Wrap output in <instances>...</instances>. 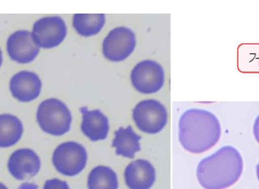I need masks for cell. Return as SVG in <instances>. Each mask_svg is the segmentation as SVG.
Here are the masks:
<instances>
[{"label": "cell", "mask_w": 259, "mask_h": 189, "mask_svg": "<svg viewBox=\"0 0 259 189\" xmlns=\"http://www.w3.org/2000/svg\"><path fill=\"white\" fill-rule=\"evenodd\" d=\"M133 119L141 131L156 134L167 124V109L156 100H145L135 107Z\"/></svg>", "instance_id": "5b68a950"}, {"label": "cell", "mask_w": 259, "mask_h": 189, "mask_svg": "<svg viewBox=\"0 0 259 189\" xmlns=\"http://www.w3.org/2000/svg\"><path fill=\"white\" fill-rule=\"evenodd\" d=\"M141 137L137 134L131 126L119 128L115 132L112 147L116 148V154L127 159H133L141 149Z\"/></svg>", "instance_id": "5bb4252c"}, {"label": "cell", "mask_w": 259, "mask_h": 189, "mask_svg": "<svg viewBox=\"0 0 259 189\" xmlns=\"http://www.w3.org/2000/svg\"><path fill=\"white\" fill-rule=\"evenodd\" d=\"M9 171L17 180L35 177L41 168V160L30 148H20L12 153L8 163Z\"/></svg>", "instance_id": "30bf717a"}, {"label": "cell", "mask_w": 259, "mask_h": 189, "mask_svg": "<svg viewBox=\"0 0 259 189\" xmlns=\"http://www.w3.org/2000/svg\"><path fill=\"white\" fill-rule=\"evenodd\" d=\"M2 62H3V57H2V52H1V49H0V66L2 65Z\"/></svg>", "instance_id": "7402d4cb"}, {"label": "cell", "mask_w": 259, "mask_h": 189, "mask_svg": "<svg viewBox=\"0 0 259 189\" xmlns=\"http://www.w3.org/2000/svg\"><path fill=\"white\" fill-rule=\"evenodd\" d=\"M24 126L19 119L11 114L0 115V147L16 145L23 136Z\"/></svg>", "instance_id": "9a60e30c"}, {"label": "cell", "mask_w": 259, "mask_h": 189, "mask_svg": "<svg viewBox=\"0 0 259 189\" xmlns=\"http://www.w3.org/2000/svg\"><path fill=\"white\" fill-rule=\"evenodd\" d=\"M125 181L130 189H150L155 181V168L148 160H135L125 168Z\"/></svg>", "instance_id": "7c38bea8"}, {"label": "cell", "mask_w": 259, "mask_h": 189, "mask_svg": "<svg viewBox=\"0 0 259 189\" xmlns=\"http://www.w3.org/2000/svg\"><path fill=\"white\" fill-rule=\"evenodd\" d=\"M88 161L86 148L75 141L62 143L53 154V164L63 176L74 177L83 170Z\"/></svg>", "instance_id": "277c9868"}, {"label": "cell", "mask_w": 259, "mask_h": 189, "mask_svg": "<svg viewBox=\"0 0 259 189\" xmlns=\"http://www.w3.org/2000/svg\"><path fill=\"white\" fill-rule=\"evenodd\" d=\"M88 187L89 189H117V174L109 167L98 166L89 175Z\"/></svg>", "instance_id": "e0dca14e"}, {"label": "cell", "mask_w": 259, "mask_h": 189, "mask_svg": "<svg viewBox=\"0 0 259 189\" xmlns=\"http://www.w3.org/2000/svg\"><path fill=\"white\" fill-rule=\"evenodd\" d=\"M164 79L163 67L152 60L138 63L131 72V82L135 89L145 94L157 93L163 87Z\"/></svg>", "instance_id": "8992f818"}, {"label": "cell", "mask_w": 259, "mask_h": 189, "mask_svg": "<svg viewBox=\"0 0 259 189\" xmlns=\"http://www.w3.org/2000/svg\"><path fill=\"white\" fill-rule=\"evenodd\" d=\"M82 114L81 131L92 141L103 140L108 137L109 131V119L100 109L89 110L80 109Z\"/></svg>", "instance_id": "4fadbf2b"}, {"label": "cell", "mask_w": 259, "mask_h": 189, "mask_svg": "<svg viewBox=\"0 0 259 189\" xmlns=\"http://www.w3.org/2000/svg\"><path fill=\"white\" fill-rule=\"evenodd\" d=\"M36 120L42 131L53 136H62L71 129L72 117L64 102L51 98L38 107Z\"/></svg>", "instance_id": "3957f363"}, {"label": "cell", "mask_w": 259, "mask_h": 189, "mask_svg": "<svg viewBox=\"0 0 259 189\" xmlns=\"http://www.w3.org/2000/svg\"><path fill=\"white\" fill-rule=\"evenodd\" d=\"M137 45L136 35L127 27H117L109 32L103 42V55L112 62H121L130 56Z\"/></svg>", "instance_id": "52a82bcc"}, {"label": "cell", "mask_w": 259, "mask_h": 189, "mask_svg": "<svg viewBox=\"0 0 259 189\" xmlns=\"http://www.w3.org/2000/svg\"><path fill=\"white\" fill-rule=\"evenodd\" d=\"M244 168L240 152L224 146L201 160L197 167V179L204 189H226L241 177Z\"/></svg>", "instance_id": "7a4b0ae2"}, {"label": "cell", "mask_w": 259, "mask_h": 189, "mask_svg": "<svg viewBox=\"0 0 259 189\" xmlns=\"http://www.w3.org/2000/svg\"><path fill=\"white\" fill-rule=\"evenodd\" d=\"M0 189H9L4 184H2V183H0Z\"/></svg>", "instance_id": "603a6c76"}, {"label": "cell", "mask_w": 259, "mask_h": 189, "mask_svg": "<svg viewBox=\"0 0 259 189\" xmlns=\"http://www.w3.org/2000/svg\"><path fill=\"white\" fill-rule=\"evenodd\" d=\"M222 127L212 112L202 109L184 111L179 121V141L184 149L201 154L213 147L221 139Z\"/></svg>", "instance_id": "6da1fadb"}, {"label": "cell", "mask_w": 259, "mask_h": 189, "mask_svg": "<svg viewBox=\"0 0 259 189\" xmlns=\"http://www.w3.org/2000/svg\"><path fill=\"white\" fill-rule=\"evenodd\" d=\"M73 27L78 34L88 37L101 32L105 25V15L96 14H76L72 22Z\"/></svg>", "instance_id": "2e32d148"}, {"label": "cell", "mask_w": 259, "mask_h": 189, "mask_svg": "<svg viewBox=\"0 0 259 189\" xmlns=\"http://www.w3.org/2000/svg\"><path fill=\"white\" fill-rule=\"evenodd\" d=\"M12 96L21 102H30L37 99L42 90V81L32 71H22L13 76L9 83Z\"/></svg>", "instance_id": "8fae6325"}, {"label": "cell", "mask_w": 259, "mask_h": 189, "mask_svg": "<svg viewBox=\"0 0 259 189\" xmlns=\"http://www.w3.org/2000/svg\"><path fill=\"white\" fill-rule=\"evenodd\" d=\"M255 172H256V177L258 178L259 180V162L256 165V168H255Z\"/></svg>", "instance_id": "44dd1931"}, {"label": "cell", "mask_w": 259, "mask_h": 189, "mask_svg": "<svg viewBox=\"0 0 259 189\" xmlns=\"http://www.w3.org/2000/svg\"><path fill=\"white\" fill-rule=\"evenodd\" d=\"M32 34L39 47L50 49L63 43L67 34V26L62 17H42L34 23Z\"/></svg>", "instance_id": "ba28073f"}, {"label": "cell", "mask_w": 259, "mask_h": 189, "mask_svg": "<svg viewBox=\"0 0 259 189\" xmlns=\"http://www.w3.org/2000/svg\"><path fill=\"white\" fill-rule=\"evenodd\" d=\"M44 189H71L66 181L61 180L58 178H54L46 182Z\"/></svg>", "instance_id": "ac0fdd59"}, {"label": "cell", "mask_w": 259, "mask_h": 189, "mask_svg": "<svg viewBox=\"0 0 259 189\" xmlns=\"http://www.w3.org/2000/svg\"><path fill=\"white\" fill-rule=\"evenodd\" d=\"M18 189H38V185L33 183H23Z\"/></svg>", "instance_id": "ffe728a7"}, {"label": "cell", "mask_w": 259, "mask_h": 189, "mask_svg": "<svg viewBox=\"0 0 259 189\" xmlns=\"http://www.w3.org/2000/svg\"><path fill=\"white\" fill-rule=\"evenodd\" d=\"M7 49L10 58L18 63H31L40 52L33 34L26 30H19L11 34L8 39Z\"/></svg>", "instance_id": "9c48e42d"}, {"label": "cell", "mask_w": 259, "mask_h": 189, "mask_svg": "<svg viewBox=\"0 0 259 189\" xmlns=\"http://www.w3.org/2000/svg\"><path fill=\"white\" fill-rule=\"evenodd\" d=\"M253 133H254L255 140L259 144V114L257 115V117L255 118L254 125H253Z\"/></svg>", "instance_id": "d6986e66"}]
</instances>
